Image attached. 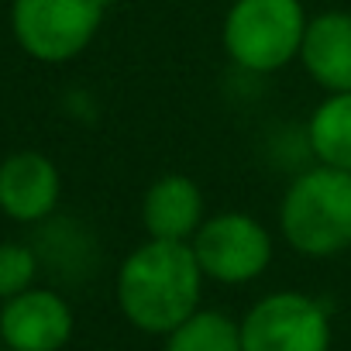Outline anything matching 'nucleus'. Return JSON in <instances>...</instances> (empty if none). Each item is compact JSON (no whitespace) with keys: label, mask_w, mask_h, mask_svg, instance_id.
<instances>
[{"label":"nucleus","mask_w":351,"mask_h":351,"mask_svg":"<svg viewBox=\"0 0 351 351\" xmlns=\"http://www.w3.org/2000/svg\"><path fill=\"white\" fill-rule=\"evenodd\" d=\"M238 324L245 351H330L327 306L300 289L265 293Z\"/></svg>","instance_id":"6"},{"label":"nucleus","mask_w":351,"mask_h":351,"mask_svg":"<svg viewBox=\"0 0 351 351\" xmlns=\"http://www.w3.org/2000/svg\"><path fill=\"white\" fill-rule=\"evenodd\" d=\"M279 234L303 258H337L351 248V172L300 169L279 200Z\"/></svg>","instance_id":"2"},{"label":"nucleus","mask_w":351,"mask_h":351,"mask_svg":"<svg viewBox=\"0 0 351 351\" xmlns=\"http://www.w3.org/2000/svg\"><path fill=\"white\" fill-rule=\"evenodd\" d=\"M42 269L38 248L25 241H0V303L35 286Z\"/></svg>","instance_id":"13"},{"label":"nucleus","mask_w":351,"mask_h":351,"mask_svg":"<svg viewBox=\"0 0 351 351\" xmlns=\"http://www.w3.org/2000/svg\"><path fill=\"white\" fill-rule=\"evenodd\" d=\"M62 200V172L56 158L35 148L0 158V214L14 224H42Z\"/></svg>","instance_id":"8"},{"label":"nucleus","mask_w":351,"mask_h":351,"mask_svg":"<svg viewBox=\"0 0 351 351\" xmlns=\"http://www.w3.org/2000/svg\"><path fill=\"white\" fill-rule=\"evenodd\" d=\"M296 62L324 93L351 90V11L313 14Z\"/></svg>","instance_id":"10"},{"label":"nucleus","mask_w":351,"mask_h":351,"mask_svg":"<svg viewBox=\"0 0 351 351\" xmlns=\"http://www.w3.org/2000/svg\"><path fill=\"white\" fill-rule=\"evenodd\" d=\"M204 282L207 276L186 241L145 238L121 258L114 296L134 330L165 337L200 310Z\"/></svg>","instance_id":"1"},{"label":"nucleus","mask_w":351,"mask_h":351,"mask_svg":"<svg viewBox=\"0 0 351 351\" xmlns=\"http://www.w3.org/2000/svg\"><path fill=\"white\" fill-rule=\"evenodd\" d=\"M306 25L303 0H231L221 21V45L241 73L272 76L300 59Z\"/></svg>","instance_id":"3"},{"label":"nucleus","mask_w":351,"mask_h":351,"mask_svg":"<svg viewBox=\"0 0 351 351\" xmlns=\"http://www.w3.org/2000/svg\"><path fill=\"white\" fill-rule=\"evenodd\" d=\"M0 348H4V341H0Z\"/></svg>","instance_id":"14"},{"label":"nucleus","mask_w":351,"mask_h":351,"mask_svg":"<svg viewBox=\"0 0 351 351\" xmlns=\"http://www.w3.org/2000/svg\"><path fill=\"white\" fill-rule=\"evenodd\" d=\"M306 148L313 162L351 172V90L324 93L306 121Z\"/></svg>","instance_id":"11"},{"label":"nucleus","mask_w":351,"mask_h":351,"mask_svg":"<svg viewBox=\"0 0 351 351\" xmlns=\"http://www.w3.org/2000/svg\"><path fill=\"white\" fill-rule=\"evenodd\" d=\"M207 221V200L197 180L186 172H162L141 193V228L145 238L158 241H193Z\"/></svg>","instance_id":"9"},{"label":"nucleus","mask_w":351,"mask_h":351,"mask_svg":"<svg viewBox=\"0 0 351 351\" xmlns=\"http://www.w3.org/2000/svg\"><path fill=\"white\" fill-rule=\"evenodd\" d=\"M110 0H11V35L42 66L80 59L104 28Z\"/></svg>","instance_id":"4"},{"label":"nucleus","mask_w":351,"mask_h":351,"mask_svg":"<svg viewBox=\"0 0 351 351\" xmlns=\"http://www.w3.org/2000/svg\"><path fill=\"white\" fill-rule=\"evenodd\" d=\"M190 248L207 282H217V286H248L262 279L276 258L272 231L265 228V221H258L248 210L207 214Z\"/></svg>","instance_id":"5"},{"label":"nucleus","mask_w":351,"mask_h":351,"mask_svg":"<svg viewBox=\"0 0 351 351\" xmlns=\"http://www.w3.org/2000/svg\"><path fill=\"white\" fill-rule=\"evenodd\" d=\"M73 330V306L56 289L32 286L0 303V341L11 351H62Z\"/></svg>","instance_id":"7"},{"label":"nucleus","mask_w":351,"mask_h":351,"mask_svg":"<svg viewBox=\"0 0 351 351\" xmlns=\"http://www.w3.org/2000/svg\"><path fill=\"white\" fill-rule=\"evenodd\" d=\"M162 351H245L241 348V324L221 310H197L176 330L165 334Z\"/></svg>","instance_id":"12"}]
</instances>
